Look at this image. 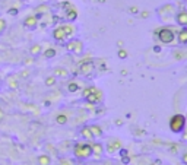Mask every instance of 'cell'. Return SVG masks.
Returning a JSON list of instances; mask_svg holds the SVG:
<instances>
[{
  "label": "cell",
  "instance_id": "2",
  "mask_svg": "<svg viewBox=\"0 0 187 165\" xmlns=\"http://www.w3.org/2000/svg\"><path fill=\"white\" fill-rule=\"evenodd\" d=\"M83 98L86 99L88 104H98L101 99H102V94L98 88H95V86H91V88H86L85 91H83Z\"/></svg>",
  "mask_w": 187,
  "mask_h": 165
},
{
  "label": "cell",
  "instance_id": "26",
  "mask_svg": "<svg viewBox=\"0 0 187 165\" xmlns=\"http://www.w3.org/2000/svg\"><path fill=\"white\" fill-rule=\"evenodd\" d=\"M60 165H73V164H72V161H69V159H61Z\"/></svg>",
  "mask_w": 187,
  "mask_h": 165
},
{
  "label": "cell",
  "instance_id": "20",
  "mask_svg": "<svg viewBox=\"0 0 187 165\" xmlns=\"http://www.w3.org/2000/svg\"><path fill=\"white\" fill-rule=\"evenodd\" d=\"M64 28V32H66L67 37H70V35H73V28L70 27V25H63Z\"/></svg>",
  "mask_w": 187,
  "mask_h": 165
},
{
  "label": "cell",
  "instance_id": "35",
  "mask_svg": "<svg viewBox=\"0 0 187 165\" xmlns=\"http://www.w3.org/2000/svg\"><path fill=\"white\" fill-rule=\"evenodd\" d=\"M186 139H187V133H186Z\"/></svg>",
  "mask_w": 187,
  "mask_h": 165
},
{
  "label": "cell",
  "instance_id": "29",
  "mask_svg": "<svg viewBox=\"0 0 187 165\" xmlns=\"http://www.w3.org/2000/svg\"><path fill=\"white\" fill-rule=\"evenodd\" d=\"M16 13H18V9H15V7L9 9V15H16Z\"/></svg>",
  "mask_w": 187,
  "mask_h": 165
},
{
  "label": "cell",
  "instance_id": "34",
  "mask_svg": "<svg viewBox=\"0 0 187 165\" xmlns=\"http://www.w3.org/2000/svg\"><path fill=\"white\" fill-rule=\"evenodd\" d=\"M149 165H156V164H155V162H154V164H149Z\"/></svg>",
  "mask_w": 187,
  "mask_h": 165
},
{
  "label": "cell",
  "instance_id": "21",
  "mask_svg": "<svg viewBox=\"0 0 187 165\" xmlns=\"http://www.w3.org/2000/svg\"><path fill=\"white\" fill-rule=\"evenodd\" d=\"M67 89H69V92H76V91L79 89V85H78V83H69Z\"/></svg>",
  "mask_w": 187,
  "mask_h": 165
},
{
  "label": "cell",
  "instance_id": "22",
  "mask_svg": "<svg viewBox=\"0 0 187 165\" xmlns=\"http://www.w3.org/2000/svg\"><path fill=\"white\" fill-rule=\"evenodd\" d=\"M56 75H57V76H63V78H64V76H66L67 75V72L66 70H63V69H60V67H57V69H56Z\"/></svg>",
  "mask_w": 187,
  "mask_h": 165
},
{
  "label": "cell",
  "instance_id": "4",
  "mask_svg": "<svg viewBox=\"0 0 187 165\" xmlns=\"http://www.w3.org/2000/svg\"><path fill=\"white\" fill-rule=\"evenodd\" d=\"M158 38H160L161 42H164V44H170V42H173L174 38H175V34H174L173 29H170V28H162L158 31Z\"/></svg>",
  "mask_w": 187,
  "mask_h": 165
},
{
  "label": "cell",
  "instance_id": "6",
  "mask_svg": "<svg viewBox=\"0 0 187 165\" xmlns=\"http://www.w3.org/2000/svg\"><path fill=\"white\" fill-rule=\"evenodd\" d=\"M121 142L119 139H111V140H108L107 143V152L108 153H116L117 151H120L121 149Z\"/></svg>",
  "mask_w": 187,
  "mask_h": 165
},
{
  "label": "cell",
  "instance_id": "10",
  "mask_svg": "<svg viewBox=\"0 0 187 165\" xmlns=\"http://www.w3.org/2000/svg\"><path fill=\"white\" fill-rule=\"evenodd\" d=\"M37 16H28L27 19L24 20V25L27 28H29V29H34V28L37 27Z\"/></svg>",
  "mask_w": 187,
  "mask_h": 165
},
{
  "label": "cell",
  "instance_id": "1",
  "mask_svg": "<svg viewBox=\"0 0 187 165\" xmlns=\"http://www.w3.org/2000/svg\"><path fill=\"white\" fill-rule=\"evenodd\" d=\"M73 155L78 159H88L92 156V145L88 142H78L73 146Z\"/></svg>",
  "mask_w": 187,
  "mask_h": 165
},
{
  "label": "cell",
  "instance_id": "11",
  "mask_svg": "<svg viewBox=\"0 0 187 165\" xmlns=\"http://www.w3.org/2000/svg\"><path fill=\"white\" fill-rule=\"evenodd\" d=\"M177 24L181 25V27L187 28V12H180V13L177 15Z\"/></svg>",
  "mask_w": 187,
  "mask_h": 165
},
{
  "label": "cell",
  "instance_id": "30",
  "mask_svg": "<svg viewBox=\"0 0 187 165\" xmlns=\"http://www.w3.org/2000/svg\"><path fill=\"white\" fill-rule=\"evenodd\" d=\"M121 161H123V164H129V162H130V158H129V156H123Z\"/></svg>",
  "mask_w": 187,
  "mask_h": 165
},
{
  "label": "cell",
  "instance_id": "8",
  "mask_svg": "<svg viewBox=\"0 0 187 165\" xmlns=\"http://www.w3.org/2000/svg\"><path fill=\"white\" fill-rule=\"evenodd\" d=\"M53 38L56 41H64L67 38L66 32H64V28L63 27H57L56 29L53 31Z\"/></svg>",
  "mask_w": 187,
  "mask_h": 165
},
{
  "label": "cell",
  "instance_id": "28",
  "mask_svg": "<svg viewBox=\"0 0 187 165\" xmlns=\"http://www.w3.org/2000/svg\"><path fill=\"white\" fill-rule=\"evenodd\" d=\"M120 155H121V158H123V156H129V152H127V149H123V148H121V149H120Z\"/></svg>",
  "mask_w": 187,
  "mask_h": 165
},
{
  "label": "cell",
  "instance_id": "19",
  "mask_svg": "<svg viewBox=\"0 0 187 165\" xmlns=\"http://www.w3.org/2000/svg\"><path fill=\"white\" fill-rule=\"evenodd\" d=\"M56 83V76H48L46 79V85L47 86H53Z\"/></svg>",
  "mask_w": 187,
  "mask_h": 165
},
{
  "label": "cell",
  "instance_id": "9",
  "mask_svg": "<svg viewBox=\"0 0 187 165\" xmlns=\"http://www.w3.org/2000/svg\"><path fill=\"white\" fill-rule=\"evenodd\" d=\"M102 153H104V146L101 143H92V155H95L97 158H101Z\"/></svg>",
  "mask_w": 187,
  "mask_h": 165
},
{
  "label": "cell",
  "instance_id": "16",
  "mask_svg": "<svg viewBox=\"0 0 187 165\" xmlns=\"http://www.w3.org/2000/svg\"><path fill=\"white\" fill-rule=\"evenodd\" d=\"M78 18V12L75 10L73 7H70L69 10H67V16H66V19L69 20V22H72V20H75Z\"/></svg>",
  "mask_w": 187,
  "mask_h": 165
},
{
  "label": "cell",
  "instance_id": "27",
  "mask_svg": "<svg viewBox=\"0 0 187 165\" xmlns=\"http://www.w3.org/2000/svg\"><path fill=\"white\" fill-rule=\"evenodd\" d=\"M31 53L32 54H37V53H40V46H35L31 48Z\"/></svg>",
  "mask_w": 187,
  "mask_h": 165
},
{
  "label": "cell",
  "instance_id": "3",
  "mask_svg": "<svg viewBox=\"0 0 187 165\" xmlns=\"http://www.w3.org/2000/svg\"><path fill=\"white\" fill-rule=\"evenodd\" d=\"M186 127V117L183 114H174L170 119V129L173 133H181Z\"/></svg>",
  "mask_w": 187,
  "mask_h": 165
},
{
  "label": "cell",
  "instance_id": "15",
  "mask_svg": "<svg viewBox=\"0 0 187 165\" xmlns=\"http://www.w3.org/2000/svg\"><path fill=\"white\" fill-rule=\"evenodd\" d=\"M38 164L40 165H50L51 164V158L48 155H40L38 156Z\"/></svg>",
  "mask_w": 187,
  "mask_h": 165
},
{
  "label": "cell",
  "instance_id": "7",
  "mask_svg": "<svg viewBox=\"0 0 187 165\" xmlns=\"http://www.w3.org/2000/svg\"><path fill=\"white\" fill-rule=\"evenodd\" d=\"M79 72L82 73V75H85V76H88V75H91L94 70V63L92 60H88V61H83L82 64L79 66Z\"/></svg>",
  "mask_w": 187,
  "mask_h": 165
},
{
  "label": "cell",
  "instance_id": "5",
  "mask_svg": "<svg viewBox=\"0 0 187 165\" xmlns=\"http://www.w3.org/2000/svg\"><path fill=\"white\" fill-rule=\"evenodd\" d=\"M66 48L69 50V51H73V53L80 54L82 53V50H83V46H82V42H80L79 40H72V41L67 42Z\"/></svg>",
  "mask_w": 187,
  "mask_h": 165
},
{
  "label": "cell",
  "instance_id": "25",
  "mask_svg": "<svg viewBox=\"0 0 187 165\" xmlns=\"http://www.w3.org/2000/svg\"><path fill=\"white\" fill-rule=\"evenodd\" d=\"M181 162L184 165H187V152H184V153L181 155Z\"/></svg>",
  "mask_w": 187,
  "mask_h": 165
},
{
  "label": "cell",
  "instance_id": "23",
  "mask_svg": "<svg viewBox=\"0 0 187 165\" xmlns=\"http://www.w3.org/2000/svg\"><path fill=\"white\" fill-rule=\"evenodd\" d=\"M119 57H120V59H126V57H127V51H126V50H120V51H119Z\"/></svg>",
  "mask_w": 187,
  "mask_h": 165
},
{
  "label": "cell",
  "instance_id": "12",
  "mask_svg": "<svg viewBox=\"0 0 187 165\" xmlns=\"http://www.w3.org/2000/svg\"><path fill=\"white\" fill-rule=\"evenodd\" d=\"M80 136L83 139H86V140H92L94 134L91 133V130H89V126H85V127L80 129Z\"/></svg>",
  "mask_w": 187,
  "mask_h": 165
},
{
  "label": "cell",
  "instance_id": "17",
  "mask_svg": "<svg viewBox=\"0 0 187 165\" xmlns=\"http://www.w3.org/2000/svg\"><path fill=\"white\" fill-rule=\"evenodd\" d=\"M56 123H57V124H66L67 116H64V114H59V116L56 117Z\"/></svg>",
  "mask_w": 187,
  "mask_h": 165
},
{
  "label": "cell",
  "instance_id": "24",
  "mask_svg": "<svg viewBox=\"0 0 187 165\" xmlns=\"http://www.w3.org/2000/svg\"><path fill=\"white\" fill-rule=\"evenodd\" d=\"M5 28H6V22H5L3 19H0V34L3 32V29H5Z\"/></svg>",
  "mask_w": 187,
  "mask_h": 165
},
{
  "label": "cell",
  "instance_id": "13",
  "mask_svg": "<svg viewBox=\"0 0 187 165\" xmlns=\"http://www.w3.org/2000/svg\"><path fill=\"white\" fill-rule=\"evenodd\" d=\"M89 130H91V133L94 134V138H100V136H102V129H101L100 126H97V124L89 126Z\"/></svg>",
  "mask_w": 187,
  "mask_h": 165
},
{
  "label": "cell",
  "instance_id": "18",
  "mask_svg": "<svg viewBox=\"0 0 187 165\" xmlns=\"http://www.w3.org/2000/svg\"><path fill=\"white\" fill-rule=\"evenodd\" d=\"M54 56H56V50L54 48H47L44 51V57H47V59H51Z\"/></svg>",
  "mask_w": 187,
  "mask_h": 165
},
{
  "label": "cell",
  "instance_id": "14",
  "mask_svg": "<svg viewBox=\"0 0 187 165\" xmlns=\"http://www.w3.org/2000/svg\"><path fill=\"white\" fill-rule=\"evenodd\" d=\"M178 41L180 44H187V28H183L178 32Z\"/></svg>",
  "mask_w": 187,
  "mask_h": 165
},
{
  "label": "cell",
  "instance_id": "31",
  "mask_svg": "<svg viewBox=\"0 0 187 165\" xmlns=\"http://www.w3.org/2000/svg\"><path fill=\"white\" fill-rule=\"evenodd\" d=\"M130 12H132V13H138V7H136V6L130 7Z\"/></svg>",
  "mask_w": 187,
  "mask_h": 165
},
{
  "label": "cell",
  "instance_id": "32",
  "mask_svg": "<svg viewBox=\"0 0 187 165\" xmlns=\"http://www.w3.org/2000/svg\"><path fill=\"white\" fill-rule=\"evenodd\" d=\"M3 117H5V112H3V110H2V108H0V121H2V120H3Z\"/></svg>",
  "mask_w": 187,
  "mask_h": 165
},
{
  "label": "cell",
  "instance_id": "33",
  "mask_svg": "<svg viewBox=\"0 0 187 165\" xmlns=\"http://www.w3.org/2000/svg\"><path fill=\"white\" fill-rule=\"evenodd\" d=\"M154 51H155V53H160V51H161V47H154Z\"/></svg>",
  "mask_w": 187,
  "mask_h": 165
}]
</instances>
